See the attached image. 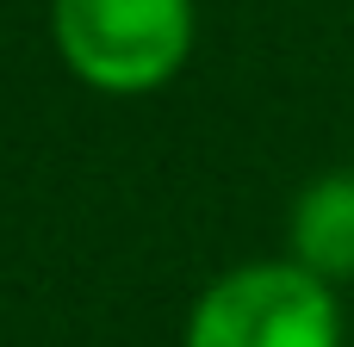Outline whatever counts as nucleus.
I'll list each match as a JSON object with an SVG mask.
<instances>
[{
  "label": "nucleus",
  "mask_w": 354,
  "mask_h": 347,
  "mask_svg": "<svg viewBox=\"0 0 354 347\" xmlns=\"http://www.w3.org/2000/svg\"><path fill=\"white\" fill-rule=\"evenodd\" d=\"M199 37L193 0H50V43L62 68L112 99L168 87Z\"/></svg>",
  "instance_id": "nucleus-1"
},
{
  "label": "nucleus",
  "mask_w": 354,
  "mask_h": 347,
  "mask_svg": "<svg viewBox=\"0 0 354 347\" xmlns=\"http://www.w3.org/2000/svg\"><path fill=\"white\" fill-rule=\"evenodd\" d=\"M180 347H348L342 292L286 255L243 261L193 298Z\"/></svg>",
  "instance_id": "nucleus-2"
},
{
  "label": "nucleus",
  "mask_w": 354,
  "mask_h": 347,
  "mask_svg": "<svg viewBox=\"0 0 354 347\" xmlns=\"http://www.w3.org/2000/svg\"><path fill=\"white\" fill-rule=\"evenodd\" d=\"M286 261L324 286H354V168H330L292 192Z\"/></svg>",
  "instance_id": "nucleus-3"
}]
</instances>
